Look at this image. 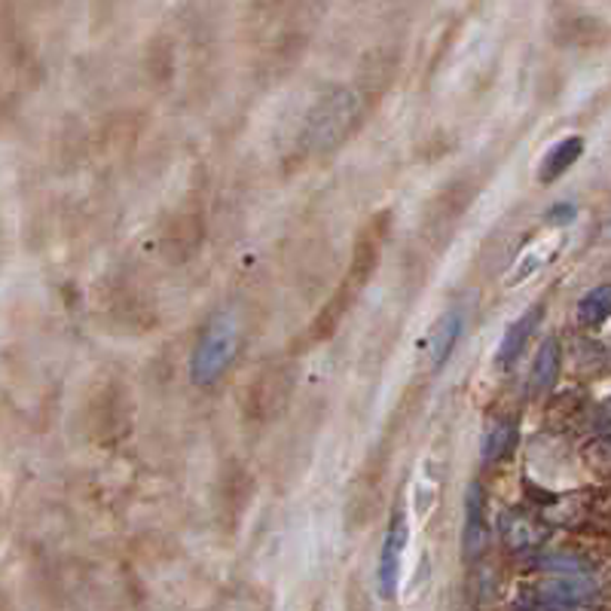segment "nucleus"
<instances>
[{
	"mask_svg": "<svg viewBox=\"0 0 611 611\" xmlns=\"http://www.w3.org/2000/svg\"><path fill=\"white\" fill-rule=\"evenodd\" d=\"M361 113V101L352 89H333L306 120L303 141L309 150H333L349 138L354 129V120Z\"/></svg>",
	"mask_w": 611,
	"mask_h": 611,
	"instance_id": "obj_1",
	"label": "nucleus"
},
{
	"mask_svg": "<svg viewBox=\"0 0 611 611\" xmlns=\"http://www.w3.org/2000/svg\"><path fill=\"white\" fill-rule=\"evenodd\" d=\"M239 349V324L232 315H214L199 333L190 377L196 385H211L230 367Z\"/></svg>",
	"mask_w": 611,
	"mask_h": 611,
	"instance_id": "obj_2",
	"label": "nucleus"
},
{
	"mask_svg": "<svg viewBox=\"0 0 611 611\" xmlns=\"http://www.w3.org/2000/svg\"><path fill=\"white\" fill-rule=\"evenodd\" d=\"M597 587L584 574H553L535 587H525L520 597L523 611H578L593 599Z\"/></svg>",
	"mask_w": 611,
	"mask_h": 611,
	"instance_id": "obj_3",
	"label": "nucleus"
},
{
	"mask_svg": "<svg viewBox=\"0 0 611 611\" xmlns=\"http://www.w3.org/2000/svg\"><path fill=\"white\" fill-rule=\"evenodd\" d=\"M489 544V523H487V495L480 483L468 487L464 495V529H462V550L468 560H477Z\"/></svg>",
	"mask_w": 611,
	"mask_h": 611,
	"instance_id": "obj_4",
	"label": "nucleus"
},
{
	"mask_svg": "<svg viewBox=\"0 0 611 611\" xmlns=\"http://www.w3.org/2000/svg\"><path fill=\"white\" fill-rule=\"evenodd\" d=\"M407 538H410V529H407L403 513H398L394 523L389 525L385 544L379 550V593L385 599L394 597V590H398V574H401V557L403 548H407Z\"/></svg>",
	"mask_w": 611,
	"mask_h": 611,
	"instance_id": "obj_5",
	"label": "nucleus"
},
{
	"mask_svg": "<svg viewBox=\"0 0 611 611\" xmlns=\"http://www.w3.org/2000/svg\"><path fill=\"white\" fill-rule=\"evenodd\" d=\"M541 315H544V306L541 303L529 306L523 315L517 318L511 328L504 330V337H501L499 342V354H495V364L508 367L517 361V354L525 349V342H529V337H532V330H535L538 318Z\"/></svg>",
	"mask_w": 611,
	"mask_h": 611,
	"instance_id": "obj_6",
	"label": "nucleus"
},
{
	"mask_svg": "<svg viewBox=\"0 0 611 611\" xmlns=\"http://www.w3.org/2000/svg\"><path fill=\"white\" fill-rule=\"evenodd\" d=\"M581 153H584V138H581V134H569V138L557 141V144L544 153V159H541V169H538L541 183L557 181L560 174H565V171L572 169Z\"/></svg>",
	"mask_w": 611,
	"mask_h": 611,
	"instance_id": "obj_7",
	"label": "nucleus"
},
{
	"mask_svg": "<svg viewBox=\"0 0 611 611\" xmlns=\"http://www.w3.org/2000/svg\"><path fill=\"white\" fill-rule=\"evenodd\" d=\"M557 377H560V342L548 337V340L541 342L532 373H529V391L532 394H544V391L557 385Z\"/></svg>",
	"mask_w": 611,
	"mask_h": 611,
	"instance_id": "obj_8",
	"label": "nucleus"
},
{
	"mask_svg": "<svg viewBox=\"0 0 611 611\" xmlns=\"http://www.w3.org/2000/svg\"><path fill=\"white\" fill-rule=\"evenodd\" d=\"M462 337V315L459 312H447L440 318L438 328H434V337H431V349H428V367L431 370H440L447 364V358L455 349V342Z\"/></svg>",
	"mask_w": 611,
	"mask_h": 611,
	"instance_id": "obj_9",
	"label": "nucleus"
},
{
	"mask_svg": "<svg viewBox=\"0 0 611 611\" xmlns=\"http://www.w3.org/2000/svg\"><path fill=\"white\" fill-rule=\"evenodd\" d=\"M611 318V284H599L593 291H587L578 303V321L581 324H602Z\"/></svg>",
	"mask_w": 611,
	"mask_h": 611,
	"instance_id": "obj_10",
	"label": "nucleus"
},
{
	"mask_svg": "<svg viewBox=\"0 0 611 611\" xmlns=\"http://www.w3.org/2000/svg\"><path fill=\"white\" fill-rule=\"evenodd\" d=\"M513 447V425L511 422H495L483 434V447H480V459L487 464L504 459V452Z\"/></svg>",
	"mask_w": 611,
	"mask_h": 611,
	"instance_id": "obj_11",
	"label": "nucleus"
},
{
	"mask_svg": "<svg viewBox=\"0 0 611 611\" xmlns=\"http://www.w3.org/2000/svg\"><path fill=\"white\" fill-rule=\"evenodd\" d=\"M501 520L513 523V529H511V525H501V529H504V538H508V544H511L513 550H523V548H529V544H535V541H538L535 525L529 523L523 513L508 511L504 517H501Z\"/></svg>",
	"mask_w": 611,
	"mask_h": 611,
	"instance_id": "obj_12",
	"label": "nucleus"
},
{
	"mask_svg": "<svg viewBox=\"0 0 611 611\" xmlns=\"http://www.w3.org/2000/svg\"><path fill=\"white\" fill-rule=\"evenodd\" d=\"M574 214H578V208L572 202H557V206L548 211L550 223H572Z\"/></svg>",
	"mask_w": 611,
	"mask_h": 611,
	"instance_id": "obj_13",
	"label": "nucleus"
},
{
	"mask_svg": "<svg viewBox=\"0 0 611 611\" xmlns=\"http://www.w3.org/2000/svg\"><path fill=\"white\" fill-rule=\"evenodd\" d=\"M599 422H602V431H605V438L611 440V398L602 403V413H599Z\"/></svg>",
	"mask_w": 611,
	"mask_h": 611,
	"instance_id": "obj_14",
	"label": "nucleus"
},
{
	"mask_svg": "<svg viewBox=\"0 0 611 611\" xmlns=\"http://www.w3.org/2000/svg\"><path fill=\"white\" fill-rule=\"evenodd\" d=\"M605 232H609V236H611V218H609V227H605Z\"/></svg>",
	"mask_w": 611,
	"mask_h": 611,
	"instance_id": "obj_15",
	"label": "nucleus"
}]
</instances>
